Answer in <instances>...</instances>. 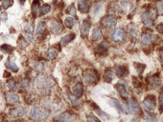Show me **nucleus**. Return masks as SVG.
Masks as SVG:
<instances>
[{
    "instance_id": "49530a36",
    "label": "nucleus",
    "mask_w": 163,
    "mask_h": 122,
    "mask_svg": "<svg viewBox=\"0 0 163 122\" xmlns=\"http://www.w3.org/2000/svg\"><path fill=\"white\" fill-rule=\"evenodd\" d=\"M99 1H101V0H95V2H99Z\"/></svg>"
},
{
    "instance_id": "6e6552de",
    "label": "nucleus",
    "mask_w": 163,
    "mask_h": 122,
    "mask_svg": "<svg viewBox=\"0 0 163 122\" xmlns=\"http://www.w3.org/2000/svg\"><path fill=\"white\" fill-rule=\"evenodd\" d=\"M90 0H79L78 9L82 14H88L90 9Z\"/></svg>"
},
{
    "instance_id": "79ce46f5",
    "label": "nucleus",
    "mask_w": 163,
    "mask_h": 122,
    "mask_svg": "<svg viewBox=\"0 0 163 122\" xmlns=\"http://www.w3.org/2000/svg\"><path fill=\"white\" fill-rule=\"evenodd\" d=\"M25 30H26V32H28L29 34H31L33 30H34V29H33V26L30 24V23H28L27 25H26V28H25Z\"/></svg>"
},
{
    "instance_id": "ea45409f",
    "label": "nucleus",
    "mask_w": 163,
    "mask_h": 122,
    "mask_svg": "<svg viewBox=\"0 0 163 122\" xmlns=\"http://www.w3.org/2000/svg\"><path fill=\"white\" fill-rule=\"evenodd\" d=\"M157 30V33L163 35V23H159L157 27H156Z\"/></svg>"
},
{
    "instance_id": "412c9836",
    "label": "nucleus",
    "mask_w": 163,
    "mask_h": 122,
    "mask_svg": "<svg viewBox=\"0 0 163 122\" xmlns=\"http://www.w3.org/2000/svg\"><path fill=\"white\" fill-rule=\"evenodd\" d=\"M74 38H75V34H68V35H64V36L62 38L61 45H62V46H66L69 42H71Z\"/></svg>"
},
{
    "instance_id": "c03bdc74",
    "label": "nucleus",
    "mask_w": 163,
    "mask_h": 122,
    "mask_svg": "<svg viewBox=\"0 0 163 122\" xmlns=\"http://www.w3.org/2000/svg\"><path fill=\"white\" fill-rule=\"evenodd\" d=\"M26 1V0H19V2H20L21 4H24V2Z\"/></svg>"
},
{
    "instance_id": "a878e982",
    "label": "nucleus",
    "mask_w": 163,
    "mask_h": 122,
    "mask_svg": "<svg viewBox=\"0 0 163 122\" xmlns=\"http://www.w3.org/2000/svg\"><path fill=\"white\" fill-rule=\"evenodd\" d=\"M50 11H51V6L48 5V4H44V5H42V6L40 8L41 15H45V14H47L48 13H50Z\"/></svg>"
},
{
    "instance_id": "a211bd4d",
    "label": "nucleus",
    "mask_w": 163,
    "mask_h": 122,
    "mask_svg": "<svg viewBox=\"0 0 163 122\" xmlns=\"http://www.w3.org/2000/svg\"><path fill=\"white\" fill-rule=\"evenodd\" d=\"M109 48V44L107 41H103L96 48V52L98 54H104L105 52H107Z\"/></svg>"
},
{
    "instance_id": "e433bc0d",
    "label": "nucleus",
    "mask_w": 163,
    "mask_h": 122,
    "mask_svg": "<svg viewBox=\"0 0 163 122\" xmlns=\"http://www.w3.org/2000/svg\"><path fill=\"white\" fill-rule=\"evenodd\" d=\"M158 106H159L160 112H162L163 110V90L160 92V94L158 96Z\"/></svg>"
},
{
    "instance_id": "5701e85b",
    "label": "nucleus",
    "mask_w": 163,
    "mask_h": 122,
    "mask_svg": "<svg viewBox=\"0 0 163 122\" xmlns=\"http://www.w3.org/2000/svg\"><path fill=\"white\" fill-rule=\"evenodd\" d=\"M6 67H7L8 69H10L11 71H13V72H15V73L18 72V67L16 66L15 62L13 59H8V60H7Z\"/></svg>"
},
{
    "instance_id": "c85d7f7f",
    "label": "nucleus",
    "mask_w": 163,
    "mask_h": 122,
    "mask_svg": "<svg viewBox=\"0 0 163 122\" xmlns=\"http://www.w3.org/2000/svg\"><path fill=\"white\" fill-rule=\"evenodd\" d=\"M16 86H17V83L15 79H10L7 82V87L9 88L10 91H15L16 89Z\"/></svg>"
},
{
    "instance_id": "58836bf2",
    "label": "nucleus",
    "mask_w": 163,
    "mask_h": 122,
    "mask_svg": "<svg viewBox=\"0 0 163 122\" xmlns=\"http://www.w3.org/2000/svg\"><path fill=\"white\" fill-rule=\"evenodd\" d=\"M67 13L69 14L75 16L76 15V9H75V5L74 4H71L69 7H68V10H67Z\"/></svg>"
},
{
    "instance_id": "c756f323",
    "label": "nucleus",
    "mask_w": 163,
    "mask_h": 122,
    "mask_svg": "<svg viewBox=\"0 0 163 122\" xmlns=\"http://www.w3.org/2000/svg\"><path fill=\"white\" fill-rule=\"evenodd\" d=\"M72 114H70L69 112H67V113H64V114H62L61 116L58 117V119L60 120H63V121H67V120H71L73 117H72Z\"/></svg>"
},
{
    "instance_id": "6ab92c4d",
    "label": "nucleus",
    "mask_w": 163,
    "mask_h": 122,
    "mask_svg": "<svg viewBox=\"0 0 163 122\" xmlns=\"http://www.w3.org/2000/svg\"><path fill=\"white\" fill-rule=\"evenodd\" d=\"M148 82L152 87H157L159 86V77L158 75H150L148 77Z\"/></svg>"
},
{
    "instance_id": "bb28decb",
    "label": "nucleus",
    "mask_w": 163,
    "mask_h": 122,
    "mask_svg": "<svg viewBox=\"0 0 163 122\" xmlns=\"http://www.w3.org/2000/svg\"><path fill=\"white\" fill-rule=\"evenodd\" d=\"M38 9H40V0H34L33 4H32V14L33 15H36Z\"/></svg>"
},
{
    "instance_id": "4c0bfd02",
    "label": "nucleus",
    "mask_w": 163,
    "mask_h": 122,
    "mask_svg": "<svg viewBox=\"0 0 163 122\" xmlns=\"http://www.w3.org/2000/svg\"><path fill=\"white\" fill-rule=\"evenodd\" d=\"M19 85H20V89L21 90H27L28 87H29V81H28V79H23Z\"/></svg>"
},
{
    "instance_id": "f3484780",
    "label": "nucleus",
    "mask_w": 163,
    "mask_h": 122,
    "mask_svg": "<svg viewBox=\"0 0 163 122\" xmlns=\"http://www.w3.org/2000/svg\"><path fill=\"white\" fill-rule=\"evenodd\" d=\"M92 39L94 41H100L103 39V34L101 32V30L99 28H94L92 30Z\"/></svg>"
},
{
    "instance_id": "393cba45",
    "label": "nucleus",
    "mask_w": 163,
    "mask_h": 122,
    "mask_svg": "<svg viewBox=\"0 0 163 122\" xmlns=\"http://www.w3.org/2000/svg\"><path fill=\"white\" fill-rule=\"evenodd\" d=\"M110 103H111V105L113 106V107H115L116 108L119 112H121V113H123L124 112V108H123V106L120 104V102L117 100V99H115V98H112V99H110Z\"/></svg>"
},
{
    "instance_id": "20e7f679",
    "label": "nucleus",
    "mask_w": 163,
    "mask_h": 122,
    "mask_svg": "<svg viewBox=\"0 0 163 122\" xmlns=\"http://www.w3.org/2000/svg\"><path fill=\"white\" fill-rule=\"evenodd\" d=\"M143 107L146 111L151 112L156 109V99L153 96H148L143 101Z\"/></svg>"
},
{
    "instance_id": "9b49d317",
    "label": "nucleus",
    "mask_w": 163,
    "mask_h": 122,
    "mask_svg": "<svg viewBox=\"0 0 163 122\" xmlns=\"http://www.w3.org/2000/svg\"><path fill=\"white\" fill-rule=\"evenodd\" d=\"M72 94L77 97H81L84 94V86L81 82L76 83L72 88Z\"/></svg>"
},
{
    "instance_id": "72a5a7b5",
    "label": "nucleus",
    "mask_w": 163,
    "mask_h": 122,
    "mask_svg": "<svg viewBox=\"0 0 163 122\" xmlns=\"http://www.w3.org/2000/svg\"><path fill=\"white\" fill-rule=\"evenodd\" d=\"M13 47L12 46H10V45H7V44H4V45H2V47H1V51L3 53H5V54H11L12 52H13Z\"/></svg>"
},
{
    "instance_id": "7c9ffc66",
    "label": "nucleus",
    "mask_w": 163,
    "mask_h": 122,
    "mask_svg": "<svg viewBox=\"0 0 163 122\" xmlns=\"http://www.w3.org/2000/svg\"><path fill=\"white\" fill-rule=\"evenodd\" d=\"M44 28H45L44 22H38V24L36 26V35H41L44 32Z\"/></svg>"
},
{
    "instance_id": "f257e3e1",
    "label": "nucleus",
    "mask_w": 163,
    "mask_h": 122,
    "mask_svg": "<svg viewBox=\"0 0 163 122\" xmlns=\"http://www.w3.org/2000/svg\"><path fill=\"white\" fill-rule=\"evenodd\" d=\"M48 116V112L40 107H34L30 112V117L34 120H43Z\"/></svg>"
},
{
    "instance_id": "39448f33",
    "label": "nucleus",
    "mask_w": 163,
    "mask_h": 122,
    "mask_svg": "<svg viewBox=\"0 0 163 122\" xmlns=\"http://www.w3.org/2000/svg\"><path fill=\"white\" fill-rule=\"evenodd\" d=\"M128 110L131 113L134 114V115H140L141 114V108L139 107L137 101L133 98H131L129 99L128 101Z\"/></svg>"
},
{
    "instance_id": "1a4fd4ad",
    "label": "nucleus",
    "mask_w": 163,
    "mask_h": 122,
    "mask_svg": "<svg viewBox=\"0 0 163 122\" xmlns=\"http://www.w3.org/2000/svg\"><path fill=\"white\" fill-rule=\"evenodd\" d=\"M91 27V22L88 18L84 19L83 23H82V27H81V35L84 37H86L89 34V30Z\"/></svg>"
},
{
    "instance_id": "f8f14e48",
    "label": "nucleus",
    "mask_w": 163,
    "mask_h": 122,
    "mask_svg": "<svg viewBox=\"0 0 163 122\" xmlns=\"http://www.w3.org/2000/svg\"><path fill=\"white\" fill-rule=\"evenodd\" d=\"M141 19H142V22L144 23V25H145L146 27L148 28H151L152 27V18L150 16V14H148V12H144L142 14H141Z\"/></svg>"
},
{
    "instance_id": "423d86ee",
    "label": "nucleus",
    "mask_w": 163,
    "mask_h": 122,
    "mask_svg": "<svg viewBox=\"0 0 163 122\" xmlns=\"http://www.w3.org/2000/svg\"><path fill=\"white\" fill-rule=\"evenodd\" d=\"M115 89L118 92V94L120 95V96L123 99H127L128 98V95H129V92H128V88L126 86V84L123 83V82H119L115 85Z\"/></svg>"
},
{
    "instance_id": "4468645a",
    "label": "nucleus",
    "mask_w": 163,
    "mask_h": 122,
    "mask_svg": "<svg viewBox=\"0 0 163 122\" xmlns=\"http://www.w3.org/2000/svg\"><path fill=\"white\" fill-rule=\"evenodd\" d=\"M6 100L9 104L15 105L17 102H19V96L15 93H8L6 95Z\"/></svg>"
},
{
    "instance_id": "f03ea898",
    "label": "nucleus",
    "mask_w": 163,
    "mask_h": 122,
    "mask_svg": "<svg viewBox=\"0 0 163 122\" xmlns=\"http://www.w3.org/2000/svg\"><path fill=\"white\" fill-rule=\"evenodd\" d=\"M84 79L85 83L89 85H95L99 80L98 73L94 70H86L84 73Z\"/></svg>"
},
{
    "instance_id": "9d476101",
    "label": "nucleus",
    "mask_w": 163,
    "mask_h": 122,
    "mask_svg": "<svg viewBox=\"0 0 163 122\" xmlns=\"http://www.w3.org/2000/svg\"><path fill=\"white\" fill-rule=\"evenodd\" d=\"M125 38V32L123 29H117L115 30L113 34L111 35V39L115 42H121Z\"/></svg>"
},
{
    "instance_id": "a19ab883",
    "label": "nucleus",
    "mask_w": 163,
    "mask_h": 122,
    "mask_svg": "<svg viewBox=\"0 0 163 122\" xmlns=\"http://www.w3.org/2000/svg\"><path fill=\"white\" fill-rule=\"evenodd\" d=\"M88 121H100V119L97 116H95L94 115H89L88 116Z\"/></svg>"
},
{
    "instance_id": "ddd939ff",
    "label": "nucleus",
    "mask_w": 163,
    "mask_h": 122,
    "mask_svg": "<svg viewBox=\"0 0 163 122\" xmlns=\"http://www.w3.org/2000/svg\"><path fill=\"white\" fill-rule=\"evenodd\" d=\"M128 35L132 40H136L138 30H137V27L134 24H130L128 26Z\"/></svg>"
},
{
    "instance_id": "c9c22d12",
    "label": "nucleus",
    "mask_w": 163,
    "mask_h": 122,
    "mask_svg": "<svg viewBox=\"0 0 163 122\" xmlns=\"http://www.w3.org/2000/svg\"><path fill=\"white\" fill-rule=\"evenodd\" d=\"M14 4V1L13 0H3V2H2V7L3 9H9L10 7H11L12 5Z\"/></svg>"
},
{
    "instance_id": "f704fd0d",
    "label": "nucleus",
    "mask_w": 163,
    "mask_h": 122,
    "mask_svg": "<svg viewBox=\"0 0 163 122\" xmlns=\"http://www.w3.org/2000/svg\"><path fill=\"white\" fill-rule=\"evenodd\" d=\"M133 65H134V68L136 69V71H137V73H138V74H142V73L144 72V70H145L144 68L146 67L145 65H144V64H141V63H134Z\"/></svg>"
},
{
    "instance_id": "4be33fe9",
    "label": "nucleus",
    "mask_w": 163,
    "mask_h": 122,
    "mask_svg": "<svg viewBox=\"0 0 163 122\" xmlns=\"http://www.w3.org/2000/svg\"><path fill=\"white\" fill-rule=\"evenodd\" d=\"M104 79L107 81V82H111V81L114 79V73L112 72V70L108 69L105 71L104 73Z\"/></svg>"
},
{
    "instance_id": "2f4dec72",
    "label": "nucleus",
    "mask_w": 163,
    "mask_h": 122,
    "mask_svg": "<svg viewBox=\"0 0 163 122\" xmlns=\"http://www.w3.org/2000/svg\"><path fill=\"white\" fill-rule=\"evenodd\" d=\"M156 11H157V14H163V1H161V0L157 2Z\"/></svg>"
},
{
    "instance_id": "cd10ccee",
    "label": "nucleus",
    "mask_w": 163,
    "mask_h": 122,
    "mask_svg": "<svg viewBox=\"0 0 163 122\" xmlns=\"http://www.w3.org/2000/svg\"><path fill=\"white\" fill-rule=\"evenodd\" d=\"M64 25L66 28H72L75 25V20L73 17H66L64 19Z\"/></svg>"
},
{
    "instance_id": "b1692460",
    "label": "nucleus",
    "mask_w": 163,
    "mask_h": 122,
    "mask_svg": "<svg viewBox=\"0 0 163 122\" xmlns=\"http://www.w3.org/2000/svg\"><path fill=\"white\" fill-rule=\"evenodd\" d=\"M57 55H58V52H57V50L55 48H50L46 52V57H47V59H49V60L55 59L57 57Z\"/></svg>"
},
{
    "instance_id": "aec40b11",
    "label": "nucleus",
    "mask_w": 163,
    "mask_h": 122,
    "mask_svg": "<svg viewBox=\"0 0 163 122\" xmlns=\"http://www.w3.org/2000/svg\"><path fill=\"white\" fill-rule=\"evenodd\" d=\"M114 68H115V72H116V75H117L118 76H120V77L125 76V75L128 74V70L125 68L124 66L116 65Z\"/></svg>"
},
{
    "instance_id": "473e14b6",
    "label": "nucleus",
    "mask_w": 163,
    "mask_h": 122,
    "mask_svg": "<svg viewBox=\"0 0 163 122\" xmlns=\"http://www.w3.org/2000/svg\"><path fill=\"white\" fill-rule=\"evenodd\" d=\"M69 99H70L71 103H72V105H73L74 107H77V106L79 105V103H80L79 97H77V96H74V95H69Z\"/></svg>"
},
{
    "instance_id": "a18cd8bd",
    "label": "nucleus",
    "mask_w": 163,
    "mask_h": 122,
    "mask_svg": "<svg viewBox=\"0 0 163 122\" xmlns=\"http://www.w3.org/2000/svg\"><path fill=\"white\" fill-rule=\"evenodd\" d=\"M2 9H3V7H2V6H0V11H1Z\"/></svg>"
},
{
    "instance_id": "7ed1b4c3",
    "label": "nucleus",
    "mask_w": 163,
    "mask_h": 122,
    "mask_svg": "<svg viewBox=\"0 0 163 122\" xmlns=\"http://www.w3.org/2000/svg\"><path fill=\"white\" fill-rule=\"evenodd\" d=\"M102 25L108 30H113L116 26V18H115L114 15L110 14V15H107L102 18L101 20Z\"/></svg>"
},
{
    "instance_id": "37998d69",
    "label": "nucleus",
    "mask_w": 163,
    "mask_h": 122,
    "mask_svg": "<svg viewBox=\"0 0 163 122\" xmlns=\"http://www.w3.org/2000/svg\"><path fill=\"white\" fill-rule=\"evenodd\" d=\"M2 20H3V21H6V20H7V14H2Z\"/></svg>"
},
{
    "instance_id": "dca6fc26",
    "label": "nucleus",
    "mask_w": 163,
    "mask_h": 122,
    "mask_svg": "<svg viewBox=\"0 0 163 122\" xmlns=\"http://www.w3.org/2000/svg\"><path fill=\"white\" fill-rule=\"evenodd\" d=\"M25 115V109L22 107H17L11 111V116L13 117H19Z\"/></svg>"
},
{
    "instance_id": "2eb2a0df",
    "label": "nucleus",
    "mask_w": 163,
    "mask_h": 122,
    "mask_svg": "<svg viewBox=\"0 0 163 122\" xmlns=\"http://www.w3.org/2000/svg\"><path fill=\"white\" fill-rule=\"evenodd\" d=\"M50 30L55 34V35H58V34H61L62 33V26L60 22H58V21H55L52 23L51 27H50Z\"/></svg>"
},
{
    "instance_id": "0eeeda50",
    "label": "nucleus",
    "mask_w": 163,
    "mask_h": 122,
    "mask_svg": "<svg viewBox=\"0 0 163 122\" xmlns=\"http://www.w3.org/2000/svg\"><path fill=\"white\" fill-rule=\"evenodd\" d=\"M156 38L157 36H155L150 33H144L141 36V43L144 46H150L153 41H155Z\"/></svg>"
}]
</instances>
